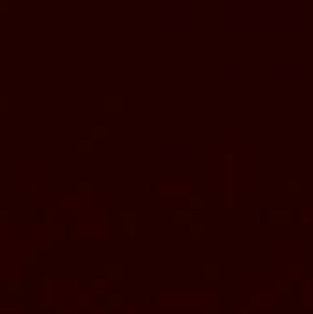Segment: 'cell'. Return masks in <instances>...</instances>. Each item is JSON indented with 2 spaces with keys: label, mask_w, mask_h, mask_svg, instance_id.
Segmentation results:
<instances>
[{
  "label": "cell",
  "mask_w": 313,
  "mask_h": 314,
  "mask_svg": "<svg viewBox=\"0 0 313 314\" xmlns=\"http://www.w3.org/2000/svg\"><path fill=\"white\" fill-rule=\"evenodd\" d=\"M175 220H189V211H175Z\"/></svg>",
  "instance_id": "cell-1"
},
{
  "label": "cell",
  "mask_w": 313,
  "mask_h": 314,
  "mask_svg": "<svg viewBox=\"0 0 313 314\" xmlns=\"http://www.w3.org/2000/svg\"><path fill=\"white\" fill-rule=\"evenodd\" d=\"M121 215H122V220H124V222H126V220L131 222V220H133V211H126V209H124Z\"/></svg>",
  "instance_id": "cell-2"
},
{
  "label": "cell",
  "mask_w": 313,
  "mask_h": 314,
  "mask_svg": "<svg viewBox=\"0 0 313 314\" xmlns=\"http://www.w3.org/2000/svg\"><path fill=\"white\" fill-rule=\"evenodd\" d=\"M107 298H108V304H110V305H112V304H119V295H108Z\"/></svg>",
  "instance_id": "cell-3"
},
{
  "label": "cell",
  "mask_w": 313,
  "mask_h": 314,
  "mask_svg": "<svg viewBox=\"0 0 313 314\" xmlns=\"http://www.w3.org/2000/svg\"><path fill=\"white\" fill-rule=\"evenodd\" d=\"M108 276L112 277V276H119V269L117 267H108Z\"/></svg>",
  "instance_id": "cell-6"
},
{
  "label": "cell",
  "mask_w": 313,
  "mask_h": 314,
  "mask_svg": "<svg viewBox=\"0 0 313 314\" xmlns=\"http://www.w3.org/2000/svg\"><path fill=\"white\" fill-rule=\"evenodd\" d=\"M126 234H128L130 237H133V236H135V225H133V223H130V225H128V230H126Z\"/></svg>",
  "instance_id": "cell-5"
},
{
  "label": "cell",
  "mask_w": 313,
  "mask_h": 314,
  "mask_svg": "<svg viewBox=\"0 0 313 314\" xmlns=\"http://www.w3.org/2000/svg\"><path fill=\"white\" fill-rule=\"evenodd\" d=\"M192 206H194V208L200 206L201 208V206H203V197H192Z\"/></svg>",
  "instance_id": "cell-4"
},
{
  "label": "cell",
  "mask_w": 313,
  "mask_h": 314,
  "mask_svg": "<svg viewBox=\"0 0 313 314\" xmlns=\"http://www.w3.org/2000/svg\"><path fill=\"white\" fill-rule=\"evenodd\" d=\"M103 131H105V127H95V136H103L105 135Z\"/></svg>",
  "instance_id": "cell-7"
}]
</instances>
